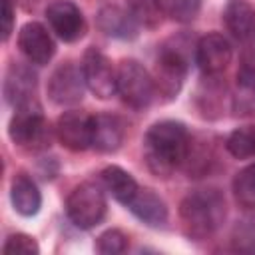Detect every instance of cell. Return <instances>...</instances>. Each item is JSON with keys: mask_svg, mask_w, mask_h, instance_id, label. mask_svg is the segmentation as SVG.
<instances>
[{"mask_svg": "<svg viewBox=\"0 0 255 255\" xmlns=\"http://www.w3.org/2000/svg\"><path fill=\"white\" fill-rule=\"evenodd\" d=\"M191 133L181 122L161 120L149 126L143 137V157L155 177H169L181 167Z\"/></svg>", "mask_w": 255, "mask_h": 255, "instance_id": "6da1fadb", "label": "cell"}, {"mask_svg": "<svg viewBox=\"0 0 255 255\" xmlns=\"http://www.w3.org/2000/svg\"><path fill=\"white\" fill-rule=\"evenodd\" d=\"M225 197L217 189H195L179 203V221L187 239L203 241L211 237L225 221Z\"/></svg>", "mask_w": 255, "mask_h": 255, "instance_id": "7a4b0ae2", "label": "cell"}, {"mask_svg": "<svg viewBox=\"0 0 255 255\" xmlns=\"http://www.w3.org/2000/svg\"><path fill=\"white\" fill-rule=\"evenodd\" d=\"M8 135L14 141V145L22 149L42 151L50 147L52 128L46 122L42 108L36 102H32L14 110V116L8 124Z\"/></svg>", "mask_w": 255, "mask_h": 255, "instance_id": "3957f363", "label": "cell"}, {"mask_svg": "<svg viewBox=\"0 0 255 255\" xmlns=\"http://www.w3.org/2000/svg\"><path fill=\"white\" fill-rule=\"evenodd\" d=\"M187 70H189V62L185 52L179 46H163L155 58L153 74H151L155 94L165 102L177 98V94L183 88Z\"/></svg>", "mask_w": 255, "mask_h": 255, "instance_id": "277c9868", "label": "cell"}, {"mask_svg": "<svg viewBox=\"0 0 255 255\" xmlns=\"http://www.w3.org/2000/svg\"><path fill=\"white\" fill-rule=\"evenodd\" d=\"M118 94L128 108L145 110L155 96L151 74L137 60H122L118 64Z\"/></svg>", "mask_w": 255, "mask_h": 255, "instance_id": "5b68a950", "label": "cell"}, {"mask_svg": "<svg viewBox=\"0 0 255 255\" xmlns=\"http://www.w3.org/2000/svg\"><path fill=\"white\" fill-rule=\"evenodd\" d=\"M66 215L80 229H92L100 225L106 215V195L102 187L92 181L76 185L66 199Z\"/></svg>", "mask_w": 255, "mask_h": 255, "instance_id": "8992f818", "label": "cell"}, {"mask_svg": "<svg viewBox=\"0 0 255 255\" xmlns=\"http://www.w3.org/2000/svg\"><path fill=\"white\" fill-rule=\"evenodd\" d=\"M82 74L86 88L100 100H108L118 92V68L98 48H88L82 58Z\"/></svg>", "mask_w": 255, "mask_h": 255, "instance_id": "52a82bcc", "label": "cell"}, {"mask_svg": "<svg viewBox=\"0 0 255 255\" xmlns=\"http://www.w3.org/2000/svg\"><path fill=\"white\" fill-rule=\"evenodd\" d=\"M46 20L52 32L68 44L82 40L88 30L84 12L72 0H52L46 6Z\"/></svg>", "mask_w": 255, "mask_h": 255, "instance_id": "ba28073f", "label": "cell"}, {"mask_svg": "<svg viewBox=\"0 0 255 255\" xmlns=\"http://www.w3.org/2000/svg\"><path fill=\"white\" fill-rule=\"evenodd\" d=\"M84 90H86V82H84L82 68H78L72 62L60 64L48 78V86H46L48 98L56 106L80 104L84 98Z\"/></svg>", "mask_w": 255, "mask_h": 255, "instance_id": "9c48e42d", "label": "cell"}, {"mask_svg": "<svg viewBox=\"0 0 255 255\" xmlns=\"http://www.w3.org/2000/svg\"><path fill=\"white\" fill-rule=\"evenodd\" d=\"M231 58L233 50L223 34H205L195 44V64L203 76H219L231 64Z\"/></svg>", "mask_w": 255, "mask_h": 255, "instance_id": "30bf717a", "label": "cell"}, {"mask_svg": "<svg viewBox=\"0 0 255 255\" xmlns=\"http://www.w3.org/2000/svg\"><path fill=\"white\" fill-rule=\"evenodd\" d=\"M92 120L82 110L64 112L56 122V137L70 151H86L92 147Z\"/></svg>", "mask_w": 255, "mask_h": 255, "instance_id": "8fae6325", "label": "cell"}, {"mask_svg": "<svg viewBox=\"0 0 255 255\" xmlns=\"http://www.w3.org/2000/svg\"><path fill=\"white\" fill-rule=\"evenodd\" d=\"M18 48L24 58L36 66H46L56 54V44L40 22H26L20 28Z\"/></svg>", "mask_w": 255, "mask_h": 255, "instance_id": "7c38bea8", "label": "cell"}, {"mask_svg": "<svg viewBox=\"0 0 255 255\" xmlns=\"http://www.w3.org/2000/svg\"><path fill=\"white\" fill-rule=\"evenodd\" d=\"M36 86L38 78L36 72L26 64H10L4 76V100L16 110L26 104L36 102Z\"/></svg>", "mask_w": 255, "mask_h": 255, "instance_id": "4fadbf2b", "label": "cell"}, {"mask_svg": "<svg viewBox=\"0 0 255 255\" xmlns=\"http://www.w3.org/2000/svg\"><path fill=\"white\" fill-rule=\"evenodd\" d=\"M231 110L235 116L255 114V50L247 54L237 70L231 94Z\"/></svg>", "mask_w": 255, "mask_h": 255, "instance_id": "5bb4252c", "label": "cell"}, {"mask_svg": "<svg viewBox=\"0 0 255 255\" xmlns=\"http://www.w3.org/2000/svg\"><path fill=\"white\" fill-rule=\"evenodd\" d=\"M227 32L241 44L255 40V6L247 0H227L223 8Z\"/></svg>", "mask_w": 255, "mask_h": 255, "instance_id": "9a60e30c", "label": "cell"}, {"mask_svg": "<svg viewBox=\"0 0 255 255\" xmlns=\"http://www.w3.org/2000/svg\"><path fill=\"white\" fill-rule=\"evenodd\" d=\"M215 163H217V153H215V145L211 137L191 135L183 163H181L187 177H205L207 173L213 171Z\"/></svg>", "mask_w": 255, "mask_h": 255, "instance_id": "2e32d148", "label": "cell"}, {"mask_svg": "<svg viewBox=\"0 0 255 255\" xmlns=\"http://www.w3.org/2000/svg\"><path fill=\"white\" fill-rule=\"evenodd\" d=\"M126 135L124 122L114 114H98L92 120V147L100 153H114L120 149Z\"/></svg>", "mask_w": 255, "mask_h": 255, "instance_id": "e0dca14e", "label": "cell"}, {"mask_svg": "<svg viewBox=\"0 0 255 255\" xmlns=\"http://www.w3.org/2000/svg\"><path fill=\"white\" fill-rule=\"evenodd\" d=\"M141 223L149 225V227H161L167 223V205L165 201L147 187H139L135 191V195L131 197V201L126 205Z\"/></svg>", "mask_w": 255, "mask_h": 255, "instance_id": "ac0fdd59", "label": "cell"}, {"mask_svg": "<svg viewBox=\"0 0 255 255\" xmlns=\"http://www.w3.org/2000/svg\"><path fill=\"white\" fill-rule=\"evenodd\" d=\"M96 24L100 28V32H104L110 38H118V40H133L137 36V28L139 24L133 20V16L129 14V10L120 8V6H104L100 8L98 16H96Z\"/></svg>", "mask_w": 255, "mask_h": 255, "instance_id": "d6986e66", "label": "cell"}, {"mask_svg": "<svg viewBox=\"0 0 255 255\" xmlns=\"http://www.w3.org/2000/svg\"><path fill=\"white\" fill-rule=\"evenodd\" d=\"M10 199H12L14 209L24 217L36 215L42 207V193H40L38 185L26 173H16L12 177Z\"/></svg>", "mask_w": 255, "mask_h": 255, "instance_id": "ffe728a7", "label": "cell"}, {"mask_svg": "<svg viewBox=\"0 0 255 255\" xmlns=\"http://www.w3.org/2000/svg\"><path fill=\"white\" fill-rule=\"evenodd\" d=\"M217 76H205L197 88L195 104L203 118L215 120L223 112V96H225V84L217 82Z\"/></svg>", "mask_w": 255, "mask_h": 255, "instance_id": "44dd1931", "label": "cell"}, {"mask_svg": "<svg viewBox=\"0 0 255 255\" xmlns=\"http://www.w3.org/2000/svg\"><path fill=\"white\" fill-rule=\"evenodd\" d=\"M102 181H104L106 189L112 193V197L116 201H120L122 205H128L131 201V197L135 195V191L139 189V185L131 177V173H128L120 165H108V167H104Z\"/></svg>", "mask_w": 255, "mask_h": 255, "instance_id": "7402d4cb", "label": "cell"}, {"mask_svg": "<svg viewBox=\"0 0 255 255\" xmlns=\"http://www.w3.org/2000/svg\"><path fill=\"white\" fill-rule=\"evenodd\" d=\"M129 14L143 28H157L163 18V0H126Z\"/></svg>", "mask_w": 255, "mask_h": 255, "instance_id": "603a6c76", "label": "cell"}, {"mask_svg": "<svg viewBox=\"0 0 255 255\" xmlns=\"http://www.w3.org/2000/svg\"><path fill=\"white\" fill-rule=\"evenodd\" d=\"M233 195L239 207L255 211V163L237 171L233 177Z\"/></svg>", "mask_w": 255, "mask_h": 255, "instance_id": "cb8c5ba5", "label": "cell"}, {"mask_svg": "<svg viewBox=\"0 0 255 255\" xmlns=\"http://www.w3.org/2000/svg\"><path fill=\"white\" fill-rule=\"evenodd\" d=\"M229 245L237 253H255V217H243L233 225Z\"/></svg>", "mask_w": 255, "mask_h": 255, "instance_id": "d4e9b609", "label": "cell"}, {"mask_svg": "<svg viewBox=\"0 0 255 255\" xmlns=\"http://www.w3.org/2000/svg\"><path fill=\"white\" fill-rule=\"evenodd\" d=\"M225 149L235 159H249L255 155V133L247 128L233 129L225 139Z\"/></svg>", "mask_w": 255, "mask_h": 255, "instance_id": "484cf974", "label": "cell"}, {"mask_svg": "<svg viewBox=\"0 0 255 255\" xmlns=\"http://www.w3.org/2000/svg\"><path fill=\"white\" fill-rule=\"evenodd\" d=\"M203 0H163V12L177 24H189L197 18Z\"/></svg>", "mask_w": 255, "mask_h": 255, "instance_id": "4316f807", "label": "cell"}, {"mask_svg": "<svg viewBox=\"0 0 255 255\" xmlns=\"http://www.w3.org/2000/svg\"><path fill=\"white\" fill-rule=\"evenodd\" d=\"M128 235L122 229H106L96 239V251L102 255H118L128 249Z\"/></svg>", "mask_w": 255, "mask_h": 255, "instance_id": "83f0119b", "label": "cell"}, {"mask_svg": "<svg viewBox=\"0 0 255 255\" xmlns=\"http://www.w3.org/2000/svg\"><path fill=\"white\" fill-rule=\"evenodd\" d=\"M2 251L6 255H16V253H22V255H38L40 253V247H38V243H36V239L32 235L12 233V235H8Z\"/></svg>", "mask_w": 255, "mask_h": 255, "instance_id": "f1b7e54d", "label": "cell"}, {"mask_svg": "<svg viewBox=\"0 0 255 255\" xmlns=\"http://www.w3.org/2000/svg\"><path fill=\"white\" fill-rule=\"evenodd\" d=\"M14 30V4L12 0H2V40L6 42Z\"/></svg>", "mask_w": 255, "mask_h": 255, "instance_id": "f546056e", "label": "cell"}]
</instances>
